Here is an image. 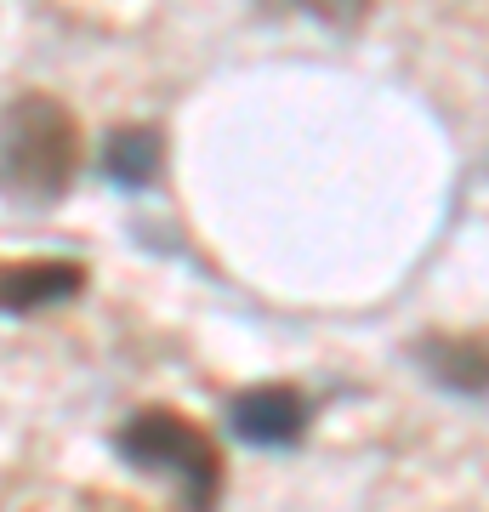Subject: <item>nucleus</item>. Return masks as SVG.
<instances>
[{"instance_id": "obj_1", "label": "nucleus", "mask_w": 489, "mask_h": 512, "mask_svg": "<svg viewBox=\"0 0 489 512\" xmlns=\"http://www.w3.org/2000/svg\"><path fill=\"white\" fill-rule=\"evenodd\" d=\"M74 165H80V131L57 97L29 92L0 114V183L12 194L35 205L57 200L69 194Z\"/></svg>"}, {"instance_id": "obj_2", "label": "nucleus", "mask_w": 489, "mask_h": 512, "mask_svg": "<svg viewBox=\"0 0 489 512\" xmlns=\"http://www.w3.org/2000/svg\"><path fill=\"white\" fill-rule=\"evenodd\" d=\"M114 450H120L137 473L177 478L194 512L217 507L222 456H217V444H211V433L194 427L188 416H177V410H137V416L114 433Z\"/></svg>"}, {"instance_id": "obj_3", "label": "nucleus", "mask_w": 489, "mask_h": 512, "mask_svg": "<svg viewBox=\"0 0 489 512\" xmlns=\"http://www.w3.org/2000/svg\"><path fill=\"white\" fill-rule=\"evenodd\" d=\"M308 399L296 393V387H251V393H239L234 399V427L239 439L262 444V450H279V444H296L308 433Z\"/></svg>"}, {"instance_id": "obj_4", "label": "nucleus", "mask_w": 489, "mask_h": 512, "mask_svg": "<svg viewBox=\"0 0 489 512\" xmlns=\"http://www.w3.org/2000/svg\"><path fill=\"white\" fill-rule=\"evenodd\" d=\"M86 285L74 262H0V313H35L69 302Z\"/></svg>"}, {"instance_id": "obj_5", "label": "nucleus", "mask_w": 489, "mask_h": 512, "mask_svg": "<svg viewBox=\"0 0 489 512\" xmlns=\"http://www.w3.org/2000/svg\"><path fill=\"white\" fill-rule=\"evenodd\" d=\"M421 359L450 393H489V342L433 336V342H421Z\"/></svg>"}, {"instance_id": "obj_6", "label": "nucleus", "mask_w": 489, "mask_h": 512, "mask_svg": "<svg viewBox=\"0 0 489 512\" xmlns=\"http://www.w3.org/2000/svg\"><path fill=\"white\" fill-rule=\"evenodd\" d=\"M103 171H109L114 183H126V188L154 183V171H160V137L143 131V126L114 131L109 148H103Z\"/></svg>"}, {"instance_id": "obj_7", "label": "nucleus", "mask_w": 489, "mask_h": 512, "mask_svg": "<svg viewBox=\"0 0 489 512\" xmlns=\"http://www.w3.org/2000/svg\"><path fill=\"white\" fill-rule=\"evenodd\" d=\"M290 6H302V12H313L325 23H359L370 0H290Z\"/></svg>"}]
</instances>
